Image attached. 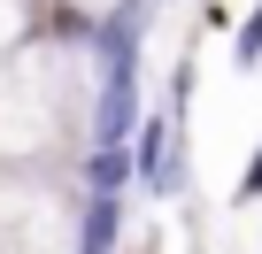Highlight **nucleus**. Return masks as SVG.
I'll return each instance as SVG.
<instances>
[{"instance_id":"1","label":"nucleus","mask_w":262,"mask_h":254,"mask_svg":"<svg viewBox=\"0 0 262 254\" xmlns=\"http://www.w3.org/2000/svg\"><path fill=\"white\" fill-rule=\"evenodd\" d=\"M139 131V62H100V93H93V123H85V154H108V147H131Z\"/></svg>"},{"instance_id":"2","label":"nucleus","mask_w":262,"mask_h":254,"mask_svg":"<svg viewBox=\"0 0 262 254\" xmlns=\"http://www.w3.org/2000/svg\"><path fill=\"white\" fill-rule=\"evenodd\" d=\"M85 185H93L100 200H123V185H131V147H108V154H85Z\"/></svg>"},{"instance_id":"3","label":"nucleus","mask_w":262,"mask_h":254,"mask_svg":"<svg viewBox=\"0 0 262 254\" xmlns=\"http://www.w3.org/2000/svg\"><path fill=\"white\" fill-rule=\"evenodd\" d=\"M231 62H239V70H254V62H262V8L239 24V39H231Z\"/></svg>"},{"instance_id":"4","label":"nucleus","mask_w":262,"mask_h":254,"mask_svg":"<svg viewBox=\"0 0 262 254\" xmlns=\"http://www.w3.org/2000/svg\"><path fill=\"white\" fill-rule=\"evenodd\" d=\"M239 200H262V154L247 162V177H239Z\"/></svg>"}]
</instances>
